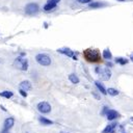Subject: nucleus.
<instances>
[{
    "mask_svg": "<svg viewBox=\"0 0 133 133\" xmlns=\"http://www.w3.org/2000/svg\"><path fill=\"white\" fill-rule=\"evenodd\" d=\"M83 57L88 62H98L101 60V54L98 49H85L83 51Z\"/></svg>",
    "mask_w": 133,
    "mask_h": 133,
    "instance_id": "obj_1",
    "label": "nucleus"
},
{
    "mask_svg": "<svg viewBox=\"0 0 133 133\" xmlns=\"http://www.w3.org/2000/svg\"><path fill=\"white\" fill-rule=\"evenodd\" d=\"M35 59H36L37 63H39L41 65L47 66V65H50L51 64V58H50V56L47 55V54H45V53L37 54L35 56Z\"/></svg>",
    "mask_w": 133,
    "mask_h": 133,
    "instance_id": "obj_2",
    "label": "nucleus"
},
{
    "mask_svg": "<svg viewBox=\"0 0 133 133\" xmlns=\"http://www.w3.org/2000/svg\"><path fill=\"white\" fill-rule=\"evenodd\" d=\"M39 10V6L34 3V2H31V3H28L26 6H25V12L29 16H34L38 12Z\"/></svg>",
    "mask_w": 133,
    "mask_h": 133,
    "instance_id": "obj_3",
    "label": "nucleus"
},
{
    "mask_svg": "<svg viewBox=\"0 0 133 133\" xmlns=\"http://www.w3.org/2000/svg\"><path fill=\"white\" fill-rule=\"evenodd\" d=\"M15 65H16L18 69L22 70V71H26V70L28 69V60H27L26 58H23V57L19 56V57H17L16 60H15Z\"/></svg>",
    "mask_w": 133,
    "mask_h": 133,
    "instance_id": "obj_4",
    "label": "nucleus"
},
{
    "mask_svg": "<svg viewBox=\"0 0 133 133\" xmlns=\"http://www.w3.org/2000/svg\"><path fill=\"white\" fill-rule=\"evenodd\" d=\"M37 110L41 112V113H49L51 111V105L48 103V102H39L37 104Z\"/></svg>",
    "mask_w": 133,
    "mask_h": 133,
    "instance_id": "obj_5",
    "label": "nucleus"
},
{
    "mask_svg": "<svg viewBox=\"0 0 133 133\" xmlns=\"http://www.w3.org/2000/svg\"><path fill=\"white\" fill-rule=\"evenodd\" d=\"M99 75H100V78H101L102 80L107 81V80H109V79H110V77H111V72H110V70H109V69L105 68V69L101 70V72L99 73Z\"/></svg>",
    "mask_w": 133,
    "mask_h": 133,
    "instance_id": "obj_6",
    "label": "nucleus"
},
{
    "mask_svg": "<svg viewBox=\"0 0 133 133\" xmlns=\"http://www.w3.org/2000/svg\"><path fill=\"white\" fill-rule=\"evenodd\" d=\"M106 116H107V119L108 121H113L117 117H119V113L115 110H112V109H108V111L106 112Z\"/></svg>",
    "mask_w": 133,
    "mask_h": 133,
    "instance_id": "obj_7",
    "label": "nucleus"
},
{
    "mask_svg": "<svg viewBox=\"0 0 133 133\" xmlns=\"http://www.w3.org/2000/svg\"><path fill=\"white\" fill-rule=\"evenodd\" d=\"M58 52H60V53H62V54H64V55H66V56H69V57H72L73 59H77V58H76V55L74 54V52H73L72 50H70L69 48H65V49H58Z\"/></svg>",
    "mask_w": 133,
    "mask_h": 133,
    "instance_id": "obj_8",
    "label": "nucleus"
},
{
    "mask_svg": "<svg viewBox=\"0 0 133 133\" xmlns=\"http://www.w3.org/2000/svg\"><path fill=\"white\" fill-rule=\"evenodd\" d=\"M15 125V118L14 117H7L5 121H4V129L5 130H9L12 126Z\"/></svg>",
    "mask_w": 133,
    "mask_h": 133,
    "instance_id": "obj_9",
    "label": "nucleus"
},
{
    "mask_svg": "<svg viewBox=\"0 0 133 133\" xmlns=\"http://www.w3.org/2000/svg\"><path fill=\"white\" fill-rule=\"evenodd\" d=\"M20 88H22V89H24V90H30V89L32 88V85H31L30 81L24 80V81H22V82L20 83Z\"/></svg>",
    "mask_w": 133,
    "mask_h": 133,
    "instance_id": "obj_10",
    "label": "nucleus"
},
{
    "mask_svg": "<svg viewBox=\"0 0 133 133\" xmlns=\"http://www.w3.org/2000/svg\"><path fill=\"white\" fill-rule=\"evenodd\" d=\"M116 123H112V124H110V125H107L105 128H104V130L102 131V133H113V130L116 128Z\"/></svg>",
    "mask_w": 133,
    "mask_h": 133,
    "instance_id": "obj_11",
    "label": "nucleus"
},
{
    "mask_svg": "<svg viewBox=\"0 0 133 133\" xmlns=\"http://www.w3.org/2000/svg\"><path fill=\"white\" fill-rule=\"evenodd\" d=\"M95 83H96V86L98 87L99 91H101L103 95H106V94H107V91H106V88L104 87V85H103L101 82H99V81H96Z\"/></svg>",
    "mask_w": 133,
    "mask_h": 133,
    "instance_id": "obj_12",
    "label": "nucleus"
},
{
    "mask_svg": "<svg viewBox=\"0 0 133 133\" xmlns=\"http://www.w3.org/2000/svg\"><path fill=\"white\" fill-rule=\"evenodd\" d=\"M55 7H56V4H53V3H47V4L44 6V10H45V11H51V10H53Z\"/></svg>",
    "mask_w": 133,
    "mask_h": 133,
    "instance_id": "obj_13",
    "label": "nucleus"
},
{
    "mask_svg": "<svg viewBox=\"0 0 133 133\" xmlns=\"http://www.w3.org/2000/svg\"><path fill=\"white\" fill-rule=\"evenodd\" d=\"M0 96H1V97H3V98L9 99V98H11V97L14 96V94H12V91H9V90H4V91L0 92Z\"/></svg>",
    "mask_w": 133,
    "mask_h": 133,
    "instance_id": "obj_14",
    "label": "nucleus"
},
{
    "mask_svg": "<svg viewBox=\"0 0 133 133\" xmlns=\"http://www.w3.org/2000/svg\"><path fill=\"white\" fill-rule=\"evenodd\" d=\"M69 79H70V81H71L72 83H74V84L79 83V78H78L75 74H71V75H69Z\"/></svg>",
    "mask_w": 133,
    "mask_h": 133,
    "instance_id": "obj_15",
    "label": "nucleus"
},
{
    "mask_svg": "<svg viewBox=\"0 0 133 133\" xmlns=\"http://www.w3.org/2000/svg\"><path fill=\"white\" fill-rule=\"evenodd\" d=\"M38 119H39V122H41L43 125H52V124H53V122H52L51 119H48V118H46V117H44V116H41Z\"/></svg>",
    "mask_w": 133,
    "mask_h": 133,
    "instance_id": "obj_16",
    "label": "nucleus"
},
{
    "mask_svg": "<svg viewBox=\"0 0 133 133\" xmlns=\"http://www.w3.org/2000/svg\"><path fill=\"white\" fill-rule=\"evenodd\" d=\"M103 57L106 58V59H111L112 54H111V52H110L109 49H105V50L103 51Z\"/></svg>",
    "mask_w": 133,
    "mask_h": 133,
    "instance_id": "obj_17",
    "label": "nucleus"
},
{
    "mask_svg": "<svg viewBox=\"0 0 133 133\" xmlns=\"http://www.w3.org/2000/svg\"><path fill=\"white\" fill-rule=\"evenodd\" d=\"M107 94H109L110 96H117L118 95V90H116L115 88H112V87H109V88H107Z\"/></svg>",
    "mask_w": 133,
    "mask_h": 133,
    "instance_id": "obj_18",
    "label": "nucleus"
},
{
    "mask_svg": "<svg viewBox=\"0 0 133 133\" xmlns=\"http://www.w3.org/2000/svg\"><path fill=\"white\" fill-rule=\"evenodd\" d=\"M104 6V3H100V2H90L89 3V8H97V7H102Z\"/></svg>",
    "mask_w": 133,
    "mask_h": 133,
    "instance_id": "obj_19",
    "label": "nucleus"
},
{
    "mask_svg": "<svg viewBox=\"0 0 133 133\" xmlns=\"http://www.w3.org/2000/svg\"><path fill=\"white\" fill-rule=\"evenodd\" d=\"M115 62L118 63V64L124 65V64H127L128 63V60L125 59V58H122V57H117V58H115Z\"/></svg>",
    "mask_w": 133,
    "mask_h": 133,
    "instance_id": "obj_20",
    "label": "nucleus"
},
{
    "mask_svg": "<svg viewBox=\"0 0 133 133\" xmlns=\"http://www.w3.org/2000/svg\"><path fill=\"white\" fill-rule=\"evenodd\" d=\"M20 94H21V96L22 97H24V98H26L27 97V92H26V90H24V89H22V88H20Z\"/></svg>",
    "mask_w": 133,
    "mask_h": 133,
    "instance_id": "obj_21",
    "label": "nucleus"
},
{
    "mask_svg": "<svg viewBox=\"0 0 133 133\" xmlns=\"http://www.w3.org/2000/svg\"><path fill=\"white\" fill-rule=\"evenodd\" d=\"M60 0H48V3H53V4H57Z\"/></svg>",
    "mask_w": 133,
    "mask_h": 133,
    "instance_id": "obj_22",
    "label": "nucleus"
},
{
    "mask_svg": "<svg viewBox=\"0 0 133 133\" xmlns=\"http://www.w3.org/2000/svg\"><path fill=\"white\" fill-rule=\"evenodd\" d=\"M78 2H80V3H90L91 0H78Z\"/></svg>",
    "mask_w": 133,
    "mask_h": 133,
    "instance_id": "obj_23",
    "label": "nucleus"
},
{
    "mask_svg": "<svg viewBox=\"0 0 133 133\" xmlns=\"http://www.w3.org/2000/svg\"><path fill=\"white\" fill-rule=\"evenodd\" d=\"M108 111V107H103V111H102V114H106V112Z\"/></svg>",
    "mask_w": 133,
    "mask_h": 133,
    "instance_id": "obj_24",
    "label": "nucleus"
},
{
    "mask_svg": "<svg viewBox=\"0 0 133 133\" xmlns=\"http://www.w3.org/2000/svg\"><path fill=\"white\" fill-rule=\"evenodd\" d=\"M1 133H10V132H9L8 130H5V129H3V131H2Z\"/></svg>",
    "mask_w": 133,
    "mask_h": 133,
    "instance_id": "obj_25",
    "label": "nucleus"
},
{
    "mask_svg": "<svg viewBox=\"0 0 133 133\" xmlns=\"http://www.w3.org/2000/svg\"><path fill=\"white\" fill-rule=\"evenodd\" d=\"M131 60H132V61H133V54H132V55H131Z\"/></svg>",
    "mask_w": 133,
    "mask_h": 133,
    "instance_id": "obj_26",
    "label": "nucleus"
},
{
    "mask_svg": "<svg viewBox=\"0 0 133 133\" xmlns=\"http://www.w3.org/2000/svg\"><path fill=\"white\" fill-rule=\"evenodd\" d=\"M60 133H68V132H63V131H61V132H60Z\"/></svg>",
    "mask_w": 133,
    "mask_h": 133,
    "instance_id": "obj_27",
    "label": "nucleus"
},
{
    "mask_svg": "<svg viewBox=\"0 0 133 133\" xmlns=\"http://www.w3.org/2000/svg\"><path fill=\"white\" fill-rule=\"evenodd\" d=\"M117 1H124V0H117Z\"/></svg>",
    "mask_w": 133,
    "mask_h": 133,
    "instance_id": "obj_28",
    "label": "nucleus"
}]
</instances>
